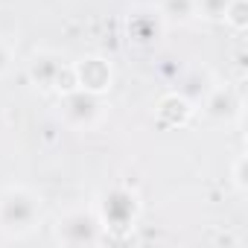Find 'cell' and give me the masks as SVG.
Returning <instances> with one entry per match:
<instances>
[{
    "instance_id": "1",
    "label": "cell",
    "mask_w": 248,
    "mask_h": 248,
    "mask_svg": "<svg viewBox=\"0 0 248 248\" xmlns=\"http://www.w3.org/2000/svg\"><path fill=\"white\" fill-rule=\"evenodd\" d=\"M41 222V196L24 184H12L0 193V231L12 239L30 236Z\"/></svg>"
},
{
    "instance_id": "2",
    "label": "cell",
    "mask_w": 248,
    "mask_h": 248,
    "mask_svg": "<svg viewBox=\"0 0 248 248\" xmlns=\"http://www.w3.org/2000/svg\"><path fill=\"white\" fill-rule=\"evenodd\" d=\"M93 210L108 236H126L140 216V196L126 184H114L99 193Z\"/></svg>"
},
{
    "instance_id": "3",
    "label": "cell",
    "mask_w": 248,
    "mask_h": 248,
    "mask_svg": "<svg viewBox=\"0 0 248 248\" xmlns=\"http://www.w3.org/2000/svg\"><path fill=\"white\" fill-rule=\"evenodd\" d=\"M105 228L93 207H73L67 210L56 225V242L64 248H82V245H99L105 242Z\"/></svg>"
},
{
    "instance_id": "4",
    "label": "cell",
    "mask_w": 248,
    "mask_h": 248,
    "mask_svg": "<svg viewBox=\"0 0 248 248\" xmlns=\"http://www.w3.org/2000/svg\"><path fill=\"white\" fill-rule=\"evenodd\" d=\"M59 114H62V120L67 123L70 129H76V132H88V129H93L96 123L102 120L105 105H102V96L76 88V91L59 96Z\"/></svg>"
},
{
    "instance_id": "5",
    "label": "cell",
    "mask_w": 248,
    "mask_h": 248,
    "mask_svg": "<svg viewBox=\"0 0 248 248\" xmlns=\"http://www.w3.org/2000/svg\"><path fill=\"white\" fill-rule=\"evenodd\" d=\"M73 73H76V85L88 93H96V96H105L114 85V67L108 59L102 56H82L73 62Z\"/></svg>"
},
{
    "instance_id": "6",
    "label": "cell",
    "mask_w": 248,
    "mask_h": 248,
    "mask_svg": "<svg viewBox=\"0 0 248 248\" xmlns=\"http://www.w3.org/2000/svg\"><path fill=\"white\" fill-rule=\"evenodd\" d=\"M239 111H242V102L231 85H216L202 102V114L213 123H228V120L239 117Z\"/></svg>"
},
{
    "instance_id": "7",
    "label": "cell",
    "mask_w": 248,
    "mask_h": 248,
    "mask_svg": "<svg viewBox=\"0 0 248 248\" xmlns=\"http://www.w3.org/2000/svg\"><path fill=\"white\" fill-rule=\"evenodd\" d=\"M155 117H158V126H164V129H184L196 117V105L184 93H167L158 99Z\"/></svg>"
},
{
    "instance_id": "8",
    "label": "cell",
    "mask_w": 248,
    "mask_h": 248,
    "mask_svg": "<svg viewBox=\"0 0 248 248\" xmlns=\"http://www.w3.org/2000/svg\"><path fill=\"white\" fill-rule=\"evenodd\" d=\"M64 64H67V62H64L59 53H53V50H38V53L30 59V64H27V76H30V82H32L38 91L53 93L56 76H59V70H62Z\"/></svg>"
},
{
    "instance_id": "9",
    "label": "cell",
    "mask_w": 248,
    "mask_h": 248,
    "mask_svg": "<svg viewBox=\"0 0 248 248\" xmlns=\"http://www.w3.org/2000/svg\"><path fill=\"white\" fill-rule=\"evenodd\" d=\"M164 24H167V21L161 18L158 9H135V12L129 15V27H126L129 41H135V44H140V47L155 44V41L164 35Z\"/></svg>"
},
{
    "instance_id": "10",
    "label": "cell",
    "mask_w": 248,
    "mask_h": 248,
    "mask_svg": "<svg viewBox=\"0 0 248 248\" xmlns=\"http://www.w3.org/2000/svg\"><path fill=\"white\" fill-rule=\"evenodd\" d=\"M158 12L167 24H187L196 18V3L193 0H161Z\"/></svg>"
},
{
    "instance_id": "11",
    "label": "cell",
    "mask_w": 248,
    "mask_h": 248,
    "mask_svg": "<svg viewBox=\"0 0 248 248\" xmlns=\"http://www.w3.org/2000/svg\"><path fill=\"white\" fill-rule=\"evenodd\" d=\"M222 21H225L231 30L245 32V30H248V0H228Z\"/></svg>"
},
{
    "instance_id": "12",
    "label": "cell",
    "mask_w": 248,
    "mask_h": 248,
    "mask_svg": "<svg viewBox=\"0 0 248 248\" xmlns=\"http://www.w3.org/2000/svg\"><path fill=\"white\" fill-rule=\"evenodd\" d=\"M231 187L239 196L248 193V155H236V161L231 164Z\"/></svg>"
},
{
    "instance_id": "13",
    "label": "cell",
    "mask_w": 248,
    "mask_h": 248,
    "mask_svg": "<svg viewBox=\"0 0 248 248\" xmlns=\"http://www.w3.org/2000/svg\"><path fill=\"white\" fill-rule=\"evenodd\" d=\"M193 3H196V18H204V21H222L228 0H193Z\"/></svg>"
},
{
    "instance_id": "14",
    "label": "cell",
    "mask_w": 248,
    "mask_h": 248,
    "mask_svg": "<svg viewBox=\"0 0 248 248\" xmlns=\"http://www.w3.org/2000/svg\"><path fill=\"white\" fill-rule=\"evenodd\" d=\"M76 88H79V85H76V73H73V62H70V64H64V67L59 70L53 93H56V96H64V93H70V91H76Z\"/></svg>"
},
{
    "instance_id": "15",
    "label": "cell",
    "mask_w": 248,
    "mask_h": 248,
    "mask_svg": "<svg viewBox=\"0 0 248 248\" xmlns=\"http://www.w3.org/2000/svg\"><path fill=\"white\" fill-rule=\"evenodd\" d=\"M12 59H15V50H12V44L0 38V76H3V73L12 67Z\"/></svg>"
}]
</instances>
